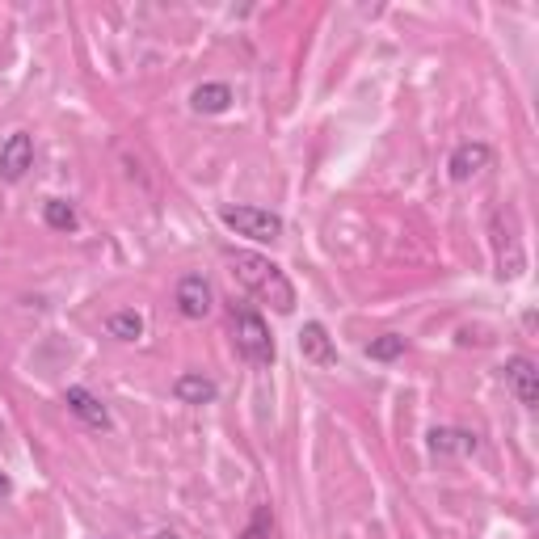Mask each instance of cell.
<instances>
[{
	"label": "cell",
	"instance_id": "obj_19",
	"mask_svg": "<svg viewBox=\"0 0 539 539\" xmlns=\"http://www.w3.org/2000/svg\"><path fill=\"white\" fill-rule=\"evenodd\" d=\"M152 539H177V535H173V531H156Z\"/></svg>",
	"mask_w": 539,
	"mask_h": 539
},
{
	"label": "cell",
	"instance_id": "obj_11",
	"mask_svg": "<svg viewBox=\"0 0 539 539\" xmlns=\"http://www.w3.org/2000/svg\"><path fill=\"white\" fill-rule=\"evenodd\" d=\"M64 405H68L76 417H81L85 426H93V430H110V409L97 401L89 388H68V392H64Z\"/></svg>",
	"mask_w": 539,
	"mask_h": 539
},
{
	"label": "cell",
	"instance_id": "obj_18",
	"mask_svg": "<svg viewBox=\"0 0 539 539\" xmlns=\"http://www.w3.org/2000/svg\"><path fill=\"white\" fill-rule=\"evenodd\" d=\"M5 493H9V476H5V472H0V497H5Z\"/></svg>",
	"mask_w": 539,
	"mask_h": 539
},
{
	"label": "cell",
	"instance_id": "obj_5",
	"mask_svg": "<svg viewBox=\"0 0 539 539\" xmlns=\"http://www.w3.org/2000/svg\"><path fill=\"white\" fill-rule=\"evenodd\" d=\"M173 304H177V312H182L186 321H203V316L211 312V304H215L207 274H182V278H177Z\"/></svg>",
	"mask_w": 539,
	"mask_h": 539
},
{
	"label": "cell",
	"instance_id": "obj_16",
	"mask_svg": "<svg viewBox=\"0 0 539 539\" xmlns=\"http://www.w3.org/2000/svg\"><path fill=\"white\" fill-rule=\"evenodd\" d=\"M405 350H409V342L401 333H384V337H371L367 358H375V363H392V358H401Z\"/></svg>",
	"mask_w": 539,
	"mask_h": 539
},
{
	"label": "cell",
	"instance_id": "obj_12",
	"mask_svg": "<svg viewBox=\"0 0 539 539\" xmlns=\"http://www.w3.org/2000/svg\"><path fill=\"white\" fill-rule=\"evenodd\" d=\"M430 451H434L438 459L472 455V451H476V434L455 430V426H438V430H430Z\"/></svg>",
	"mask_w": 539,
	"mask_h": 539
},
{
	"label": "cell",
	"instance_id": "obj_6",
	"mask_svg": "<svg viewBox=\"0 0 539 539\" xmlns=\"http://www.w3.org/2000/svg\"><path fill=\"white\" fill-rule=\"evenodd\" d=\"M34 169V139L26 131H13L5 144H0V177L5 182H22Z\"/></svg>",
	"mask_w": 539,
	"mask_h": 539
},
{
	"label": "cell",
	"instance_id": "obj_17",
	"mask_svg": "<svg viewBox=\"0 0 539 539\" xmlns=\"http://www.w3.org/2000/svg\"><path fill=\"white\" fill-rule=\"evenodd\" d=\"M270 535H274V514H270V506H257L253 518L245 523V531L236 539H270Z\"/></svg>",
	"mask_w": 539,
	"mask_h": 539
},
{
	"label": "cell",
	"instance_id": "obj_8",
	"mask_svg": "<svg viewBox=\"0 0 539 539\" xmlns=\"http://www.w3.org/2000/svg\"><path fill=\"white\" fill-rule=\"evenodd\" d=\"M506 388L518 396V405H527V409L539 405V367L527 354L506 358Z\"/></svg>",
	"mask_w": 539,
	"mask_h": 539
},
{
	"label": "cell",
	"instance_id": "obj_4",
	"mask_svg": "<svg viewBox=\"0 0 539 539\" xmlns=\"http://www.w3.org/2000/svg\"><path fill=\"white\" fill-rule=\"evenodd\" d=\"M219 219H224L236 236H249L257 245H274L278 236H283V219L266 207H224Z\"/></svg>",
	"mask_w": 539,
	"mask_h": 539
},
{
	"label": "cell",
	"instance_id": "obj_14",
	"mask_svg": "<svg viewBox=\"0 0 539 539\" xmlns=\"http://www.w3.org/2000/svg\"><path fill=\"white\" fill-rule=\"evenodd\" d=\"M106 333L114 337V342H139L144 337V316H139L135 308H118L106 316Z\"/></svg>",
	"mask_w": 539,
	"mask_h": 539
},
{
	"label": "cell",
	"instance_id": "obj_1",
	"mask_svg": "<svg viewBox=\"0 0 539 539\" xmlns=\"http://www.w3.org/2000/svg\"><path fill=\"white\" fill-rule=\"evenodd\" d=\"M232 266H236V278H241V287L253 291L257 299H266V304H270L278 316H291V312H295V287H291V278L278 270L270 257L232 253Z\"/></svg>",
	"mask_w": 539,
	"mask_h": 539
},
{
	"label": "cell",
	"instance_id": "obj_9",
	"mask_svg": "<svg viewBox=\"0 0 539 539\" xmlns=\"http://www.w3.org/2000/svg\"><path fill=\"white\" fill-rule=\"evenodd\" d=\"M299 350H304L308 363L316 367H333L337 363V350H333V337L321 321H308L304 329H299Z\"/></svg>",
	"mask_w": 539,
	"mask_h": 539
},
{
	"label": "cell",
	"instance_id": "obj_15",
	"mask_svg": "<svg viewBox=\"0 0 539 539\" xmlns=\"http://www.w3.org/2000/svg\"><path fill=\"white\" fill-rule=\"evenodd\" d=\"M43 219H47V228H55V232H76V224H81V215H76V207L68 203V198H47Z\"/></svg>",
	"mask_w": 539,
	"mask_h": 539
},
{
	"label": "cell",
	"instance_id": "obj_2",
	"mask_svg": "<svg viewBox=\"0 0 539 539\" xmlns=\"http://www.w3.org/2000/svg\"><path fill=\"white\" fill-rule=\"evenodd\" d=\"M489 241H493V257H497V274L502 278H518L527 270V253H523V236H518V215L510 207H497L489 215Z\"/></svg>",
	"mask_w": 539,
	"mask_h": 539
},
{
	"label": "cell",
	"instance_id": "obj_3",
	"mask_svg": "<svg viewBox=\"0 0 539 539\" xmlns=\"http://www.w3.org/2000/svg\"><path fill=\"white\" fill-rule=\"evenodd\" d=\"M232 342H236V354H241L245 363H253V367H270V363H274L270 325H266L253 308L232 312Z\"/></svg>",
	"mask_w": 539,
	"mask_h": 539
},
{
	"label": "cell",
	"instance_id": "obj_7",
	"mask_svg": "<svg viewBox=\"0 0 539 539\" xmlns=\"http://www.w3.org/2000/svg\"><path fill=\"white\" fill-rule=\"evenodd\" d=\"M493 165V148L481 144V139H468V144H459L451 152V161H447V173H451V182H472L476 173H485Z\"/></svg>",
	"mask_w": 539,
	"mask_h": 539
},
{
	"label": "cell",
	"instance_id": "obj_13",
	"mask_svg": "<svg viewBox=\"0 0 539 539\" xmlns=\"http://www.w3.org/2000/svg\"><path fill=\"white\" fill-rule=\"evenodd\" d=\"M232 106V89L224 81H207L190 93V110L194 114H224Z\"/></svg>",
	"mask_w": 539,
	"mask_h": 539
},
{
	"label": "cell",
	"instance_id": "obj_10",
	"mask_svg": "<svg viewBox=\"0 0 539 539\" xmlns=\"http://www.w3.org/2000/svg\"><path fill=\"white\" fill-rule=\"evenodd\" d=\"M173 396L182 405H211L219 396V388H215V379L203 375V371H182L173 379Z\"/></svg>",
	"mask_w": 539,
	"mask_h": 539
}]
</instances>
